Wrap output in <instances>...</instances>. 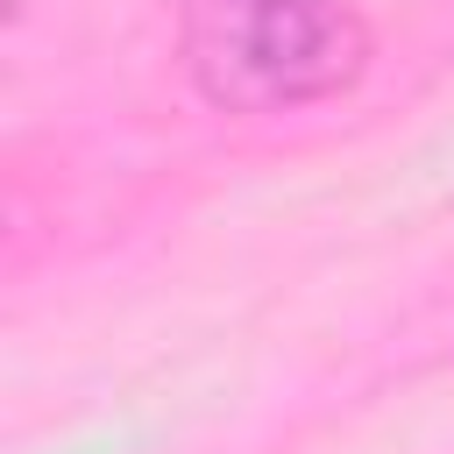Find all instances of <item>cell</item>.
I'll return each mask as SVG.
<instances>
[{
	"instance_id": "6da1fadb",
	"label": "cell",
	"mask_w": 454,
	"mask_h": 454,
	"mask_svg": "<svg viewBox=\"0 0 454 454\" xmlns=\"http://www.w3.org/2000/svg\"><path fill=\"white\" fill-rule=\"evenodd\" d=\"M184 71L220 114H298L369 64L362 0H184Z\"/></svg>"
}]
</instances>
